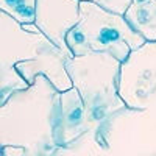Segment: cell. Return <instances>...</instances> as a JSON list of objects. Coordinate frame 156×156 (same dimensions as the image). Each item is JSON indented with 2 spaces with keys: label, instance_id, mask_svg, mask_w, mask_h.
<instances>
[{
  "label": "cell",
  "instance_id": "obj_8",
  "mask_svg": "<svg viewBox=\"0 0 156 156\" xmlns=\"http://www.w3.org/2000/svg\"><path fill=\"white\" fill-rule=\"evenodd\" d=\"M36 2L37 0H0V9L20 25L34 23Z\"/></svg>",
  "mask_w": 156,
  "mask_h": 156
},
{
  "label": "cell",
  "instance_id": "obj_5",
  "mask_svg": "<svg viewBox=\"0 0 156 156\" xmlns=\"http://www.w3.org/2000/svg\"><path fill=\"white\" fill-rule=\"evenodd\" d=\"M81 0H37L34 25L69 58H73L67 45V34L80 22Z\"/></svg>",
  "mask_w": 156,
  "mask_h": 156
},
{
  "label": "cell",
  "instance_id": "obj_7",
  "mask_svg": "<svg viewBox=\"0 0 156 156\" xmlns=\"http://www.w3.org/2000/svg\"><path fill=\"white\" fill-rule=\"evenodd\" d=\"M125 20L145 42H156V0H133Z\"/></svg>",
  "mask_w": 156,
  "mask_h": 156
},
{
  "label": "cell",
  "instance_id": "obj_9",
  "mask_svg": "<svg viewBox=\"0 0 156 156\" xmlns=\"http://www.w3.org/2000/svg\"><path fill=\"white\" fill-rule=\"evenodd\" d=\"M2 153H3V156H25V148L14 147V145H3Z\"/></svg>",
  "mask_w": 156,
  "mask_h": 156
},
{
  "label": "cell",
  "instance_id": "obj_1",
  "mask_svg": "<svg viewBox=\"0 0 156 156\" xmlns=\"http://www.w3.org/2000/svg\"><path fill=\"white\" fill-rule=\"evenodd\" d=\"M69 56L42 33L25 30L19 22L2 12V101L14 89L23 90L45 75L58 92L73 83L66 69Z\"/></svg>",
  "mask_w": 156,
  "mask_h": 156
},
{
  "label": "cell",
  "instance_id": "obj_2",
  "mask_svg": "<svg viewBox=\"0 0 156 156\" xmlns=\"http://www.w3.org/2000/svg\"><path fill=\"white\" fill-rule=\"evenodd\" d=\"M144 44L145 39L129 27L125 16L94 2H81L80 22L67 34V45L73 56L108 53L120 62Z\"/></svg>",
  "mask_w": 156,
  "mask_h": 156
},
{
  "label": "cell",
  "instance_id": "obj_3",
  "mask_svg": "<svg viewBox=\"0 0 156 156\" xmlns=\"http://www.w3.org/2000/svg\"><path fill=\"white\" fill-rule=\"evenodd\" d=\"M122 62L108 53L73 56L66 69L73 87L81 94L90 119H100L112 109L125 106L119 95V72Z\"/></svg>",
  "mask_w": 156,
  "mask_h": 156
},
{
  "label": "cell",
  "instance_id": "obj_10",
  "mask_svg": "<svg viewBox=\"0 0 156 156\" xmlns=\"http://www.w3.org/2000/svg\"><path fill=\"white\" fill-rule=\"evenodd\" d=\"M81 2H95V0H81Z\"/></svg>",
  "mask_w": 156,
  "mask_h": 156
},
{
  "label": "cell",
  "instance_id": "obj_6",
  "mask_svg": "<svg viewBox=\"0 0 156 156\" xmlns=\"http://www.w3.org/2000/svg\"><path fill=\"white\" fill-rule=\"evenodd\" d=\"M86 114L87 108L78 89L72 87L66 92H59L53 122V136L56 144L66 145L81 134L86 123Z\"/></svg>",
  "mask_w": 156,
  "mask_h": 156
},
{
  "label": "cell",
  "instance_id": "obj_4",
  "mask_svg": "<svg viewBox=\"0 0 156 156\" xmlns=\"http://www.w3.org/2000/svg\"><path fill=\"white\" fill-rule=\"evenodd\" d=\"M119 95L125 106L148 108L156 101V42L131 51L119 72Z\"/></svg>",
  "mask_w": 156,
  "mask_h": 156
}]
</instances>
